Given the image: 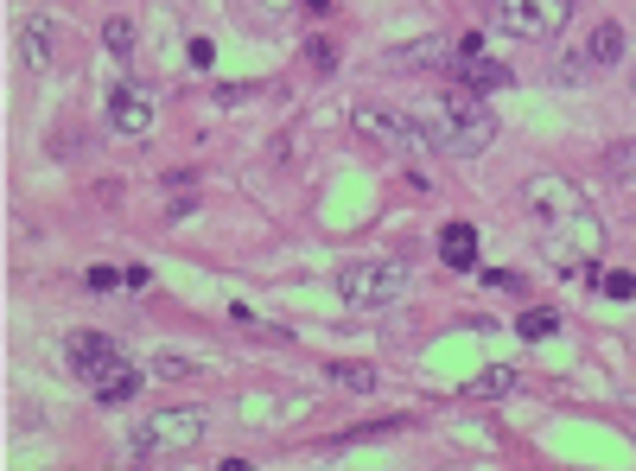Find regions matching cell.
Returning a JSON list of instances; mask_svg holds the SVG:
<instances>
[{
    "mask_svg": "<svg viewBox=\"0 0 636 471\" xmlns=\"http://www.w3.org/2000/svg\"><path fill=\"white\" fill-rule=\"evenodd\" d=\"M483 281H490V287H503V293H522V274H509V268H490Z\"/></svg>",
    "mask_w": 636,
    "mask_h": 471,
    "instance_id": "cell-24",
    "label": "cell"
},
{
    "mask_svg": "<svg viewBox=\"0 0 636 471\" xmlns=\"http://www.w3.org/2000/svg\"><path fill=\"white\" fill-rule=\"evenodd\" d=\"M140 383H147V376H140V364H127V357H108V364H102L96 376L83 383V389L96 395L102 408H122V401H134V395H140Z\"/></svg>",
    "mask_w": 636,
    "mask_h": 471,
    "instance_id": "cell-7",
    "label": "cell"
},
{
    "mask_svg": "<svg viewBox=\"0 0 636 471\" xmlns=\"http://www.w3.org/2000/svg\"><path fill=\"white\" fill-rule=\"evenodd\" d=\"M598 249H605V230H598L592 205L541 217V255H548V262H554L560 274H585V268L598 262Z\"/></svg>",
    "mask_w": 636,
    "mask_h": 471,
    "instance_id": "cell-2",
    "label": "cell"
},
{
    "mask_svg": "<svg viewBox=\"0 0 636 471\" xmlns=\"http://www.w3.org/2000/svg\"><path fill=\"white\" fill-rule=\"evenodd\" d=\"M261 13H293V0H254Z\"/></svg>",
    "mask_w": 636,
    "mask_h": 471,
    "instance_id": "cell-27",
    "label": "cell"
},
{
    "mask_svg": "<svg viewBox=\"0 0 636 471\" xmlns=\"http://www.w3.org/2000/svg\"><path fill=\"white\" fill-rule=\"evenodd\" d=\"M630 90H636V71H630Z\"/></svg>",
    "mask_w": 636,
    "mask_h": 471,
    "instance_id": "cell-28",
    "label": "cell"
},
{
    "mask_svg": "<svg viewBox=\"0 0 636 471\" xmlns=\"http://www.w3.org/2000/svg\"><path fill=\"white\" fill-rule=\"evenodd\" d=\"M153 376H159V383H178V376H191V364H185V357H173V350H166V357H153Z\"/></svg>",
    "mask_w": 636,
    "mask_h": 471,
    "instance_id": "cell-20",
    "label": "cell"
},
{
    "mask_svg": "<svg viewBox=\"0 0 636 471\" xmlns=\"http://www.w3.org/2000/svg\"><path fill=\"white\" fill-rule=\"evenodd\" d=\"M490 20H497V32L534 45V39H554L573 20V0H490Z\"/></svg>",
    "mask_w": 636,
    "mask_h": 471,
    "instance_id": "cell-5",
    "label": "cell"
},
{
    "mask_svg": "<svg viewBox=\"0 0 636 471\" xmlns=\"http://www.w3.org/2000/svg\"><path fill=\"white\" fill-rule=\"evenodd\" d=\"M210 57H217V45H210V39H191V64H198V71H210Z\"/></svg>",
    "mask_w": 636,
    "mask_h": 471,
    "instance_id": "cell-25",
    "label": "cell"
},
{
    "mask_svg": "<svg viewBox=\"0 0 636 471\" xmlns=\"http://www.w3.org/2000/svg\"><path fill=\"white\" fill-rule=\"evenodd\" d=\"M108 122H115V134H147L153 128V103L134 90V83H122V90L108 96Z\"/></svg>",
    "mask_w": 636,
    "mask_h": 471,
    "instance_id": "cell-9",
    "label": "cell"
},
{
    "mask_svg": "<svg viewBox=\"0 0 636 471\" xmlns=\"http://www.w3.org/2000/svg\"><path fill=\"white\" fill-rule=\"evenodd\" d=\"M305 57H312L319 71H331V45H325V39H312V45H305Z\"/></svg>",
    "mask_w": 636,
    "mask_h": 471,
    "instance_id": "cell-26",
    "label": "cell"
},
{
    "mask_svg": "<svg viewBox=\"0 0 636 471\" xmlns=\"http://www.w3.org/2000/svg\"><path fill=\"white\" fill-rule=\"evenodd\" d=\"M198 440H204V415H198V408H159L153 420L134 427L127 452H134V459H166V452H191Z\"/></svg>",
    "mask_w": 636,
    "mask_h": 471,
    "instance_id": "cell-3",
    "label": "cell"
},
{
    "mask_svg": "<svg viewBox=\"0 0 636 471\" xmlns=\"http://www.w3.org/2000/svg\"><path fill=\"white\" fill-rule=\"evenodd\" d=\"M407 293V268L402 262H351V268H337V300L344 306H395Z\"/></svg>",
    "mask_w": 636,
    "mask_h": 471,
    "instance_id": "cell-4",
    "label": "cell"
},
{
    "mask_svg": "<svg viewBox=\"0 0 636 471\" xmlns=\"http://www.w3.org/2000/svg\"><path fill=\"white\" fill-rule=\"evenodd\" d=\"M102 45H108L115 57H127L134 52V20H108V27H102Z\"/></svg>",
    "mask_w": 636,
    "mask_h": 471,
    "instance_id": "cell-17",
    "label": "cell"
},
{
    "mask_svg": "<svg viewBox=\"0 0 636 471\" xmlns=\"http://www.w3.org/2000/svg\"><path fill=\"white\" fill-rule=\"evenodd\" d=\"M605 293H611V300H630V293H636V274H624V268H617V274H605Z\"/></svg>",
    "mask_w": 636,
    "mask_h": 471,
    "instance_id": "cell-23",
    "label": "cell"
},
{
    "mask_svg": "<svg viewBox=\"0 0 636 471\" xmlns=\"http://www.w3.org/2000/svg\"><path fill=\"white\" fill-rule=\"evenodd\" d=\"M509 389H515V369H503V364L483 369L478 383H471V395H509Z\"/></svg>",
    "mask_w": 636,
    "mask_h": 471,
    "instance_id": "cell-18",
    "label": "cell"
},
{
    "mask_svg": "<svg viewBox=\"0 0 636 471\" xmlns=\"http://www.w3.org/2000/svg\"><path fill=\"white\" fill-rule=\"evenodd\" d=\"M458 83H465V90H503V83H509V64H497V57H465Z\"/></svg>",
    "mask_w": 636,
    "mask_h": 471,
    "instance_id": "cell-14",
    "label": "cell"
},
{
    "mask_svg": "<svg viewBox=\"0 0 636 471\" xmlns=\"http://www.w3.org/2000/svg\"><path fill=\"white\" fill-rule=\"evenodd\" d=\"M439 255H446L452 274H471V268H478V230H471V223H446V230H439Z\"/></svg>",
    "mask_w": 636,
    "mask_h": 471,
    "instance_id": "cell-11",
    "label": "cell"
},
{
    "mask_svg": "<svg viewBox=\"0 0 636 471\" xmlns=\"http://www.w3.org/2000/svg\"><path fill=\"white\" fill-rule=\"evenodd\" d=\"M64 357H71V369L90 383V376H96L108 357H122V350H115V338H102V332H71V338H64Z\"/></svg>",
    "mask_w": 636,
    "mask_h": 471,
    "instance_id": "cell-8",
    "label": "cell"
},
{
    "mask_svg": "<svg viewBox=\"0 0 636 471\" xmlns=\"http://www.w3.org/2000/svg\"><path fill=\"white\" fill-rule=\"evenodd\" d=\"M20 57H25V71H39V77L51 71V20L45 13H25L20 20Z\"/></svg>",
    "mask_w": 636,
    "mask_h": 471,
    "instance_id": "cell-10",
    "label": "cell"
},
{
    "mask_svg": "<svg viewBox=\"0 0 636 471\" xmlns=\"http://www.w3.org/2000/svg\"><path fill=\"white\" fill-rule=\"evenodd\" d=\"M452 52H458L452 39H420V45H402V52H388V64H395V71H420V64H446Z\"/></svg>",
    "mask_w": 636,
    "mask_h": 471,
    "instance_id": "cell-13",
    "label": "cell"
},
{
    "mask_svg": "<svg viewBox=\"0 0 636 471\" xmlns=\"http://www.w3.org/2000/svg\"><path fill=\"white\" fill-rule=\"evenodd\" d=\"M122 287H134V293H147V287H153V268H147V262H134V268H122Z\"/></svg>",
    "mask_w": 636,
    "mask_h": 471,
    "instance_id": "cell-22",
    "label": "cell"
},
{
    "mask_svg": "<svg viewBox=\"0 0 636 471\" xmlns=\"http://www.w3.org/2000/svg\"><path fill=\"white\" fill-rule=\"evenodd\" d=\"M356 128L369 134V140H382V147H395V154H420V147H427V128H420L414 115L382 108V103H356Z\"/></svg>",
    "mask_w": 636,
    "mask_h": 471,
    "instance_id": "cell-6",
    "label": "cell"
},
{
    "mask_svg": "<svg viewBox=\"0 0 636 471\" xmlns=\"http://www.w3.org/2000/svg\"><path fill=\"white\" fill-rule=\"evenodd\" d=\"M115 281H122V268H108V262H96L90 274H83V287H90V293H108Z\"/></svg>",
    "mask_w": 636,
    "mask_h": 471,
    "instance_id": "cell-21",
    "label": "cell"
},
{
    "mask_svg": "<svg viewBox=\"0 0 636 471\" xmlns=\"http://www.w3.org/2000/svg\"><path fill=\"white\" fill-rule=\"evenodd\" d=\"M427 147H439V154H458V159H471L490 147V134H497V122H490V108L478 103V90H446L439 103L427 108Z\"/></svg>",
    "mask_w": 636,
    "mask_h": 471,
    "instance_id": "cell-1",
    "label": "cell"
},
{
    "mask_svg": "<svg viewBox=\"0 0 636 471\" xmlns=\"http://www.w3.org/2000/svg\"><path fill=\"white\" fill-rule=\"evenodd\" d=\"M515 332H522V338H534V344H541V338H554V332H560V318H554V313H541V306H534V313H522V318H515Z\"/></svg>",
    "mask_w": 636,
    "mask_h": 471,
    "instance_id": "cell-16",
    "label": "cell"
},
{
    "mask_svg": "<svg viewBox=\"0 0 636 471\" xmlns=\"http://www.w3.org/2000/svg\"><path fill=\"white\" fill-rule=\"evenodd\" d=\"M605 172H611V179H636V140H630V147H611Z\"/></svg>",
    "mask_w": 636,
    "mask_h": 471,
    "instance_id": "cell-19",
    "label": "cell"
},
{
    "mask_svg": "<svg viewBox=\"0 0 636 471\" xmlns=\"http://www.w3.org/2000/svg\"><path fill=\"white\" fill-rule=\"evenodd\" d=\"M617 57H624V27H617V20H598L592 39H585V64L605 71V64H617Z\"/></svg>",
    "mask_w": 636,
    "mask_h": 471,
    "instance_id": "cell-12",
    "label": "cell"
},
{
    "mask_svg": "<svg viewBox=\"0 0 636 471\" xmlns=\"http://www.w3.org/2000/svg\"><path fill=\"white\" fill-rule=\"evenodd\" d=\"M331 376H337V389H351V395H369V389H376V369H369V364H337Z\"/></svg>",
    "mask_w": 636,
    "mask_h": 471,
    "instance_id": "cell-15",
    "label": "cell"
}]
</instances>
